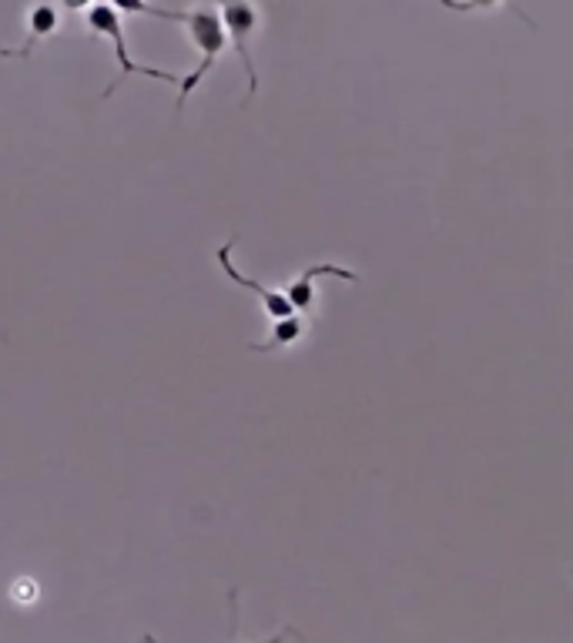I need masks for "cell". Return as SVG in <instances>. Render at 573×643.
<instances>
[{
  "instance_id": "ba28073f",
  "label": "cell",
  "mask_w": 573,
  "mask_h": 643,
  "mask_svg": "<svg viewBox=\"0 0 573 643\" xmlns=\"http://www.w3.org/2000/svg\"><path fill=\"white\" fill-rule=\"evenodd\" d=\"M114 11H125V14H145V18H158V21H181V11H168V8H158V4H148V0H107Z\"/></svg>"
},
{
  "instance_id": "9c48e42d",
  "label": "cell",
  "mask_w": 573,
  "mask_h": 643,
  "mask_svg": "<svg viewBox=\"0 0 573 643\" xmlns=\"http://www.w3.org/2000/svg\"><path fill=\"white\" fill-rule=\"evenodd\" d=\"M439 8L452 11V14H477V11H497V8H513L510 0H439ZM517 14H523L520 8H513Z\"/></svg>"
},
{
  "instance_id": "3957f363",
  "label": "cell",
  "mask_w": 573,
  "mask_h": 643,
  "mask_svg": "<svg viewBox=\"0 0 573 643\" xmlns=\"http://www.w3.org/2000/svg\"><path fill=\"white\" fill-rule=\"evenodd\" d=\"M215 8H218V18H221L228 44L236 48V54H239V61L246 68V77H249L246 104H249L252 94L259 91V71H256V61H252V38H256V31L262 24L259 8H256V0H215Z\"/></svg>"
},
{
  "instance_id": "7a4b0ae2",
  "label": "cell",
  "mask_w": 573,
  "mask_h": 643,
  "mask_svg": "<svg viewBox=\"0 0 573 643\" xmlns=\"http://www.w3.org/2000/svg\"><path fill=\"white\" fill-rule=\"evenodd\" d=\"M84 28H87L91 34H97V38H107V41L114 44V58H118V81L107 84L104 97H111L114 91H118V87H122L128 77H135V74L155 77V81L171 84V87H178V84H181V77H178V74H171V71H158V68H145V64H138V61L128 54V41H125V24H122V14L114 11V8L107 4V0H101V4H91V8L84 11Z\"/></svg>"
},
{
  "instance_id": "8992f818",
  "label": "cell",
  "mask_w": 573,
  "mask_h": 643,
  "mask_svg": "<svg viewBox=\"0 0 573 643\" xmlns=\"http://www.w3.org/2000/svg\"><path fill=\"white\" fill-rule=\"evenodd\" d=\"M319 276H335V279H342V282H356L360 276L356 272H350V269H342V266H332V262H319V266H309L302 276H295L289 286H285V299H289V305H292V312H305V315H312V309H315V279Z\"/></svg>"
},
{
  "instance_id": "30bf717a",
  "label": "cell",
  "mask_w": 573,
  "mask_h": 643,
  "mask_svg": "<svg viewBox=\"0 0 573 643\" xmlns=\"http://www.w3.org/2000/svg\"><path fill=\"white\" fill-rule=\"evenodd\" d=\"M228 610H232V643H239V590H228ZM289 636H292V630L285 626L282 633H275L265 643H285Z\"/></svg>"
},
{
  "instance_id": "5b68a950",
  "label": "cell",
  "mask_w": 573,
  "mask_h": 643,
  "mask_svg": "<svg viewBox=\"0 0 573 643\" xmlns=\"http://www.w3.org/2000/svg\"><path fill=\"white\" fill-rule=\"evenodd\" d=\"M232 248H236V238H228L221 248H218V266H221V272L232 279L236 286H242V289H249V292H256L259 295V302H262V309H265V315L275 322V319H285V315H292V305H289V299L282 295V292H275V289H269V286H262V282H256V279H249V276H242L236 266H232Z\"/></svg>"
},
{
  "instance_id": "277c9868",
  "label": "cell",
  "mask_w": 573,
  "mask_h": 643,
  "mask_svg": "<svg viewBox=\"0 0 573 643\" xmlns=\"http://www.w3.org/2000/svg\"><path fill=\"white\" fill-rule=\"evenodd\" d=\"M61 28V11L51 0H31L28 4V41L21 48H0V58H21L28 61L38 44L51 41Z\"/></svg>"
},
{
  "instance_id": "6da1fadb",
  "label": "cell",
  "mask_w": 573,
  "mask_h": 643,
  "mask_svg": "<svg viewBox=\"0 0 573 643\" xmlns=\"http://www.w3.org/2000/svg\"><path fill=\"white\" fill-rule=\"evenodd\" d=\"M178 24H185L191 48L201 54L198 68H195L191 74H185L181 84H178V114H181L185 104H188V97H191L195 87L201 84V77H205V74L218 64V58L225 54L228 38H225V28H221V18H218L215 0H198V4H195L191 11H181V21H178Z\"/></svg>"
},
{
  "instance_id": "52a82bcc",
  "label": "cell",
  "mask_w": 573,
  "mask_h": 643,
  "mask_svg": "<svg viewBox=\"0 0 573 643\" xmlns=\"http://www.w3.org/2000/svg\"><path fill=\"white\" fill-rule=\"evenodd\" d=\"M305 319L299 315V312H292V315H285V319H275L272 322V332H269V339L265 342H252L249 345V352H259V355H265V352H279V349H292L302 335H305Z\"/></svg>"
},
{
  "instance_id": "8fae6325",
  "label": "cell",
  "mask_w": 573,
  "mask_h": 643,
  "mask_svg": "<svg viewBox=\"0 0 573 643\" xmlns=\"http://www.w3.org/2000/svg\"><path fill=\"white\" fill-rule=\"evenodd\" d=\"M91 0H64V11H87Z\"/></svg>"
}]
</instances>
